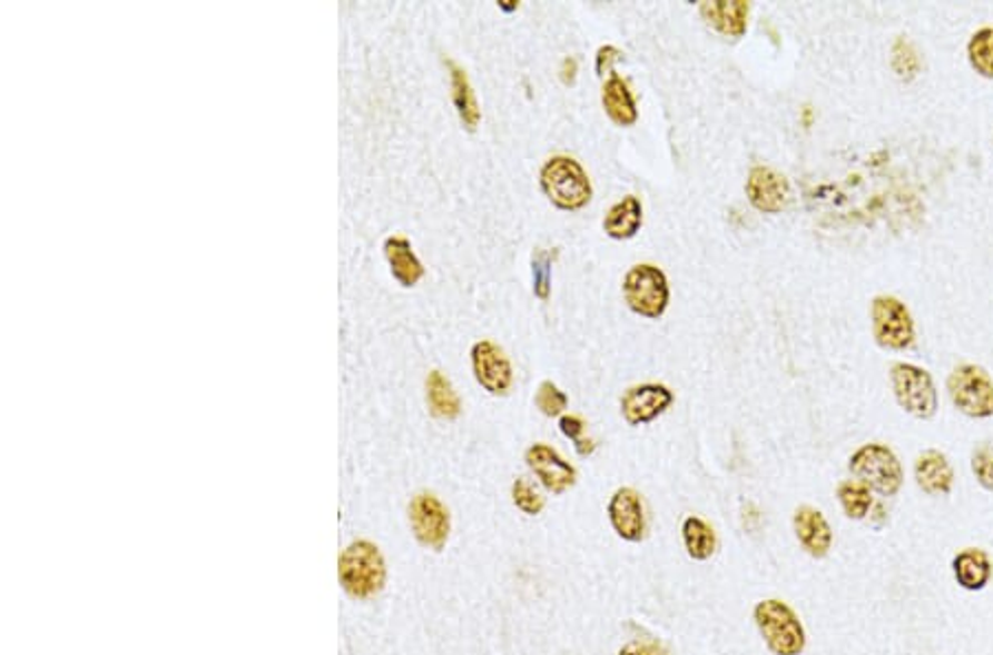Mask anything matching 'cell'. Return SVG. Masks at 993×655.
Returning a JSON list of instances; mask_svg holds the SVG:
<instances>
[{
	"instance_id": "1",
	"label": "cell",
	"mask_w": 993,
	"mask_h": 655,
	"mask_svg": "<svg viewBox=\"0 0 993 655\" xmlns=\"http://www.w3.org/2000/svg\"><path fill=\"white\" fill-rule=\"evenodd\" d=\"M338 580L347 596L356 601H370L384 589L386 560L380 547L367 540H352L338 556Z\"/></svg>"
},
{
	"instance_id": "2",
	"label": "cell",
	"mask_w": 993,
	"mask_h": 655,
	"mask_svg": "<svg viewBox=\"0 0 993 655\" xmlns=\"http://www.w3.org/2000/svg\"><path fill=\"white\" fill-rule=\"evenodd\" d=\"M539 183L543 195L559 210H581L592 201V181L586 168L568 155L550 157L539 172Z\"/></svg>"
},
{
	"instance_id": "3",
	"label": "cell",
	"mask_w": 993,
	"mask_h": 655,
	"mask_svg": "<svg viewBox=\"0 0 993 655\" xmlns=\"http://www.w3.org/2000/svg\"><path fill=\"white\" fill-rule=\"evenodd\" d=\"M753 621L773 655H802L806 649V629L795 609L777 598L759 601Z\"/></svg>"
},
{
	"instance_id": "4",
	"label": "cell",
	"mask_w": 993,
	"mask_h": 655,
	"mask_svg": "<svg viewBox=\"0 0 993 655\" xmlns=\"http://www.w3.org/2000/svg\"><path fill=\"white\" fill-rule=\"evenodd\" d=\"M622 298L633 314L658 320L669 307V280L658 265L638 262L622 278Z\"/></svg>"
},
{
	"instance_id": "5",
	"label": "cell",
	"mask_w": 993,
	"mask_h": 655,
	"mask_svg": "<svg viewBox=\"0 0 993 655\" xmlns=\"http://www.w3.org/2000/svg\"><path fill=\"white\" fill-rule=\"evenodd\" d=\"M853 477L881 497H896L903 488V466L892 448L883 444H864L848 462Z\"/></svg>"
},
{
	"instance_id": "6",
	"label": "cell",
	"mask_w": 993,
	"mask_h": 655,
	"mask_svg": "<svg viewBox=\"0 0 993 655\" xmlns=\"http://www.w3.org/2000/svg\"><path fill=\"white\" fill-rule=\"evenodd\" d=\"M889 385L898 406L916 419H932L938 410V391L930 371L910 365L894 363L889 369Z\"/></svg>"
},
{
	"instance_id": "7",
	"label": "cell",
	"mask_w": 993,
	"mask_h": 655,
	"mask_svg": "<svg viewBox=\"0 0 993 655\" xmlns=\"http://www.w3.org/2000/svg\"><path fill=\"white\" fill-rule=\"evenodd\" d=\"M869 318H872V334L878 347L889 351H905L916 340V325L905 307L894 296H876L869 305Z\"/></svg>"
},
{
	"instance_id": "8",
	"label": "cell",
	"mask_w": 993,
	"mask_h": 655,
	"mask_svg": "<svg viewBox=\"0 0 993 655\" xmlns=\"http://www.w3.org/2000/svg\"><path fill=\"white\" fill-rule=\"evenodd\" d=\"M947 394L963 415L974 419L993 417V380L983 367H956L947 378Z\"/></svg>"
},
{
	"instance_id": "9",
	"label": "cell",
	"mask_w": 993,
	"mask_h": 655,
	"mask_svg": "<svg viewBox=\"0 0 993 655\" xmlns=\"http://www.w3.org/2000/svg\"><path fill=\"white\" fill-rule=\"evenodd\" d=\"M409 524L420 545L442 552L451 536V513L433 493H417L409 504Z\"/></svg>"
},
{
	"instance_id": "10",
	"label": "cell",
	"mask_w": 993,
	"mask_h": 655,
	"mask_svg": "<svg viewBox=\"0 0 993 655\" xmlns=\"http://www.w3.org/2000/svg\"><path fill=\"white\" fill-rule=\"evenodd\" d=\"M475 380L491 395H508L514 383L512 365L505 351L493 340H480L471 349Z\"/></svg>"
},
{
	"instance_id": "11",
	"label": "cell",
	"mask_w": 993,
	"mask_h": 655,
	"mask_svg": "<svg viewBox=\"0 0 993 655\" xmlns=\"http://www.w3.org/2000/svg\"><path fill=\"white\" fill-rule=\"evenodd\" d=\"M523 459L541 486L552 495H563L577 484V468L548 444H532Z\"/></svg>"
},
{
	"instance_id": "12",
	"label": "cell",
	"mask_w": 993,
	"mask_h": 655,
	"mask_svg": "<svg viewBox=\"0 0 993 655\" xmlns=\"http://www.w3.org/2000/svg\"><path fill=\"white\" fill-rule=\"evenodd\" d=\"M748 204L764 215H779L790 201V186L784 175L768 166H755L746 179Z\"/></svg>"
},
{
	"instance_id": "13",
	"label": "cell",
	"mask_w": 993,
	"mask_h": 655,
	"mask_svg": "<svg viewBox=\"0 0 993 655\" xmlns=\"http://www.w3.org/2000/svg\"><path fill=\"white\" fill-rule=\"evenodd\" d=\"M674 404V394L665 385H638L621 397V413L629 426H642L658 419Z\"/></svg>"
},
{
	"instance_id": "14",
	"label": "cell",
	"mask_w": 993,
	"mask_h": 655,
	"mask_svg": "<svg viewBox=\"0 0 993 655\" xmlns=\"http://www.w3.org/2000/svg\"><path fill=\"white\" fill-rule=\"evenodd\" d=\"M608 517L622 540L640 543L645 538V508L640 495L633 488H619L612 495L608 504Z\"/></svg>"
},
{
	"instance_id": "15",
	"label": "cell",
	"mask_w": 993,
	"mask_h": 655,
	"mask_svg": "<svg viewBox=\"0 0 993 655\" xmlns=\"http://www.w3.org/2000/svg\"><path fill=\"white\" fill-rule=\"evenodd\" d=\"M793 527L799 545L810 554L813 558H824L833 549V527L828 519L810 506H802L793 515Z\"/></svg>"
},
{
	"instance_id": "16",
	"label": "cell",
	"mask_w": 993,
	"mask_h": 655,
	"mask_svg": "<svg viewBox=\"0 0 993 655\" xmlns=\"http://www.w3.org/2000/svg\"><path fill=\"white\" fill-rule=\"evenodd\" d=\"M914 479L916 486L930 497L950 495L954 488V468L945 453L930 448L916 457Z\"/></svg>"
},
{
	"instance_id": "17",
	"label": "cell",
	"mask_w": 993,
	"mask_h": 655,
	"mask_svg": "<svg viewBox=\"0 0 993 655\" xmlns=\"http://www.w3.org/2000/svg\"><path fill=\"white\" fill-rule=\"evenodd\" d=\"M748 11L750 7L743 0L736 2L720 0L700 4V16L705 18V22L731 40H740L745 36L748 29Z\"/></svg>"
},
{
	"instance_id": "18",
	"label": "cell",
	"mask_w": 993,
	"mask_h": 655,
	"mask_svg": "<svg viewBox=\"0 0 993 655\" xmlns=\"http://www.w3.org/2000/svg\"><path fill=\"white\" fill-rule=\"evenodd\" d=\"M956 583L967 592H981L990 585L993 565L990 554L981 547H967L958 552L952 560Z\"/></svg>"
},
{
	"instance_id": "19",
	"label": "cell",
	"mask_w": 993,
	"mask_h": 655,
	"mask_svg": "<svg viewBox=\"0 0 993 655\" xmlns=\"http://www.w3.org/2000/svg\"><path fill=\"white\" fill-rule=\"evenodd\" d=\"M384 257L389 261L393 278L402 287H415L422 280L424 265L417 259V255L413 250V244L406 237H402V235L386 237V241H384Z\"/></svg>"
},
{
	"instance_id": "20",
	"label": "cell",
	"mask_w": 993,
	"mask_h": 655,
	"mask_svg": "<svg viewBox=\"0 0 993 655\" xmlns=\"http://www.w3.org/2000/svg\"><path fill=\"white\" fill-rule=\"evenodd\" d=\"M601 102L608 118L619 127H633L638 122V107L629 85L619 73H610L601 89Z\"/></svg>"
},
{
	"instance_id": "21",
	"label": "cell",
	"mask_w": 993,
	"mask_h": 655,
	"mask_svg": "<svg viewBox=\"0 0 993 655\" xmlns=\"http://www.w3.org/2000/svg\"><path fill=\"white\" fill-rule=\"evenodd\" d=\"M446 67H449V73H451L453 105H455V111L460 116V122L464 125L466 131H475L480 127L482 111H480L473 85L469 80V73H466V69L462 64H458L451 58H446Z\"/></svg>"
},
{
	"instance_id": "22",
	"label": "cell",
	"mask_w": 993,
	"mask_h": 655,
	"mask_svg": "<svg viewBox=\"0 0 993 655\" xmlns=\"http://www.w3.org/2000/svg\"><path fill=\"white\" fill-rule=\"evenodd\" d=\"M642 228V204L636 195H627L621 201H617L606 219H603V230L610 239L617 241H627L631 237L638 235V230Z\"/></svg>"
},
{
	"instance_id": "23",
	"label": "cell",
	"mask_w": 993,
	"mask_h": 655,
	"mask_svg": "<svg viewBox=\"0 0 993 655\" xmlns=\"http://www.w3.org/2000/svg\"><path fill=\"white\" fill-rule=\"evenodd\" d=\"M426 401L429 410L440 419H455L462 413V399L453 383L437 369H433L426 378Z\"/></svg>"
},
{
	"instance_id": "24",
	"label": "cell",
	"mask_w": 993,
	"mask_h": 655,
	"mask_svg": "<svg viewBox=\"0 0 993 655\" xmlns=\"http://www.w3.org/2000/svg\"><path fill=\"white\" fill-rule=\"evenodd\" d=\"M682 540L687 547V554L694 560H709L716 554L718 538L714 527L702 522L700 517H687L682 524Z\"/></svg>"
},
{
	"instance_id": "25",
	"label": "cell",
	"mask_w": 993,
	"mask_h": 655,
	"mask_svg": "<svg viewBox=\"0 0 993 655\" xmlns=\"http://www.w3.org/2000/svg\"><path fill=\"white\" fill-rule=\"evenodd\" d=\"M837 499H839V506L846 513V517L855 519V522L866 519L869 513H872V508H874L872 490H869L868 486L859 484L857 479L855 482H842L839 488H837Z\"/></svg>"
},
{
	"instance_id": "26",
	"label": "cell",
	"mask_w": 993,
	"mask_h": 655,
	"mask_svg": "<svg viewBox=\"0 0 993 655\" xmlns=\"http://www.w3.org/2000/svg\"><path fill=\"white\" fill-rule=\"evenodd\" d=\"M967 58L979 76L993 80V27H985L970 38Z\"/></svg>"
},
{
	"instance_id": "27",
	"label": "cell",
	"mask_w": 993,
	"mask_h": 655,
	"mask_svg": "<svg viewBox=\"0 0 993 655\" xmlns=\"http://www.w3.org/2000/svg\"><path fill=\"white\" fill-rule=\"evenodd\" d=\"M889 62H892L894 73L901 80H905V82L914 80L918 76V71H921V53H918V49L914 47V42L907 36H898L894 40Z\"/></svg>"
},
{
	"instance_id": "28",
	"label": "cell",
	"mask_w": 993,
	"mask_h": 655,
	"mask_svg": "<svg viewBox=\"0 0 993 655\" xmlns=\"http://www.w3.org/2000/svg\"><path fill=\"white\" fill-rule=\"evenodd\" d=\"M557 259V250H534L532 255V291L537 298L548 300L552 287V262Z\"/></svg>"
},
{
	"instance_id": "29",
	"label": "cell",
	"mask_w": 993,
	"mask_h": 655,
	"mask_svg": "<svg viewBox=\"0 0 993 655\" xmlns=\"http://www.w3.org/2000/svg\"><path fill=\"white\" fill-rule=\"evenodd\" d=\"M512 504L517 506V510H521L528 517H537L545 508V499L537 493V488L525 477L514 479V484H512Z\"/></svg>"
},
{
	"instance_id": "30",
	"label": "cell",
	"mask_w": 993,
	"mask_h": 655,
	"mask_svg": "<svg viewBox=\"0 0 993 655\" xmlns=\"http://www.w3.org/2000/svg\"><path fill=\"white\" fill-rule=\"evenodd\" d=\"M534 404L545 417H559L568 408L570 399L552 380H543L534 395Z\"/></svg>"
},
{
	"instance_id": "31",
	"label": "cell",
	"mask_w": 993,
	"mask_h": 655,
	"mask_svg": "<svg viewBox=\"0 0 993 655\" xmlns=\"http://www.w3.org/2000/svg\"><path fill=\"white\" fill-rule=\"evenodd\" d=\"M561 433L574 441V448L581 457H588L594 453V441L592 439H583V430H586V421L579 415H563L559 421Z\"/></svg>"
},
{
	"instance_id": "32",
	"label": "cell",
	"mask_w": 993,
	"mask_h": 655,
	"mask_svg": "<svg viewBox=\"0 0 993 655\" xmlns=\"http://www.w3.org/2000/svg\"><path fill=\"white\" fill-rule=\"evenodd\" d=\"M972 473L976 482L993 493V444H981L972 455Z\"/></svg>"
},
{
	"instance_id": "33",
	"label": "cell",
	"mask_w": 993,
	"mask_h": 655,
	"mask_svg": "<svg viewBox=\"0 0 993 655\" xmlns=\"http://www.w3.org/2000/svg\"><path fill=\"white\" fill-rule=\"evenodd\" d=\"M622 51L621 49H617L615 44H603L599 51H597V73L603 78L606 73H615L612 71V64L617 62V60H621Z\"/></svg>"
},
{
	"instance_id": "34",
	"label": "cell",
	"mask_w": 993,
	"mask_h": 655,
	"mask_svg": "<svg viewBox=\"0 0 993 655\" xmlns=\"http://www.w3.org/2000/svg\"><path fill=\"white\" fill-rule=\"evenodd\" d=\"M619 655H665L662 649H658L656 645H638V643H629L625 645Z\"/></svg>"
},
{
	"instance_id": "35",
	"label": "cell",
	"mask_w": 993,
	"mask_h": 655,
	"mask_svg": "<svg viewBox=\"0 0 993 655\" xmlns=\"http://www.w3.org/2000/svg\"><path fill=\"white\" fill-rule=\"evenodd\" d=\"M577 71H579L577 60L574 58H566L563 64H561V80H563V85H574Z\"/></svg>"
},
{
	"instance_id": "36",
	"label": "cell",
	"mask_w": 993,
	"mask_h": 655,
	"mask_svg": "<svg viewBox=\"0 0 993 655\" xmlns=\"http://www.w3.org/2000/svg\"><path fill=\"white\" fill-rule=\"evenodd\" d=\"M510 0H503V2H499V7L501 9H505V11H512V9H517V2H512V4H508Z\"/></svg>"
}]
</instances>
